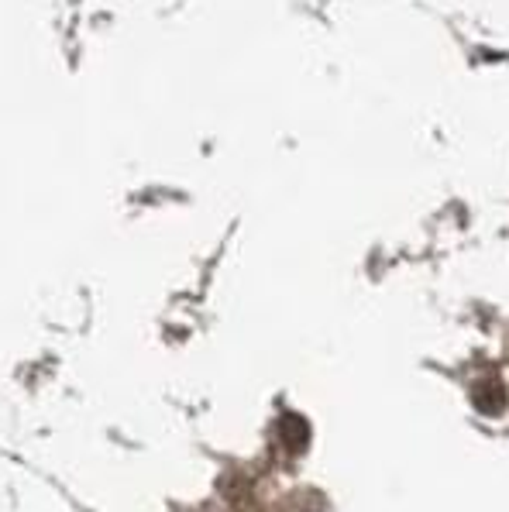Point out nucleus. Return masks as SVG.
<instances>
[{"mask_svg": "<svg viewBox=\"0 0 509 512\" xmlns=\"http://www.w3.org/2000/svg\"><path fill=\"white\" fill-rule=\"evenodd\" d=\"M272 512H320L313 502H303V499H293V502H283L279 509H272Z\"/></svg>", "mask_w": 509, "mask_h": 512, "instance_id": "f257e3e1", "label": "nucleus"}, {"mask_svg": "<svg viewBox=\"0 0 509 512\" xmlns=\"http://www.w3.org/2000/svg\"><path fill=\"white\" fill-rule=\"evenodd\" d=\"M200 512H210V509H200Z\"/></svg>", "mask_w": 509, "mask_h": 512, "instance_id": "f03ea898", "label": "nucleus"}]
</instances>
